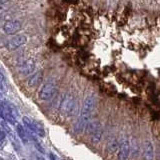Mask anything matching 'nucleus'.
<instances>
[{
    "instance_id": "obj_3",
    "label": "nucleus",
    "mask_w": 160,
    "mask_h": 160,
    "mask_svg": "<svg viewBox=\"0 0 160 160\" xmlns=\"http://www.w3.org/2000/svg\"><path fill=\"white\" fill-rule=\"evenodd\" d=\"M75 107H76V103L72 95L69 93L65 94L59 104V111L62 114L71 115L75 111Z\"/></svg>"
},
{
    "instance_id": "obj_6",
    "label": "nucleus",
    "mask_w": 160,
    "mask_h": 160,
    "mask_svg": "<svg viewBox=\"0 0 160 160\" xmlns=\"http://www.w3.org/2000/svg\"><path fill=\"white\" fill-rule=\"evenodd\" d=\"M130 154H131V143L127 137H123L118 149V158L120 160H125L130 156Z\"/></svg>"
},
{
    "instance_id": "obj_12",
    "label": "nucleus",
    "mask_w": 160,
    "mask_h": 160,
    "mask_svg": "<svg viewBox=\"0 0 160 160\" xmlns=\"http://www.w3.org/2000/svg\"><path fill=\"white\" fill-rule=\"evenodd\" d=\"M119 146H120V143L118 142V140L116 138L110 139L106 144V151L109 154H113L119 149Z\"/></svg>"
},
{
    "instance_id": "obj_10",
    "label": "nucleus",
    "mask_w": 160,
    "mask_h": 160,
    "mask_svg": "<svg viewBox=\"0 0 160 160\" xmlns=\"http://www.w3.org/2000/svg\"><path fill=\"white\" fill-rule=\"evenodd\" d=\"M154 146L150 140L146 139L143 142V157L145 159L151 160L154 158Z\"/></svg>"
},
{
    "instance_id": "obj_7",
    "label": "nucleus",
    "mask_w": 160,
    "mask_h": 160,
    "mask_svg": "<svg viewBox=\"0 0 160 160\" xmlns=\"http://www.w3.org/2000/svg\"><path fill=\"white\" fill-rule=\"evenodd\" d=\"M18 72L26 76V75L32 74V72L35 70V62L33 59H26L24 61H21L17 65Z\"/></svg>"
},
{
    "instance_id": "obj_14",
    "label": "nucleus",
    "mask_w": 160,
    "mask_h": 160,
    "mask_svg": "<svg viewBox=\"0 0 160 160\" xmlns=\"http://www.w3.org/2000/svg\"><path fill=\"white\" fill-rule=\"evenodd\" d=\"M34 123H35V134L38 135L39 137H44L45 136V131H44L43 126L37 121H34Z\"/></svg>"
},
{
    "instance_id": "obj_16",
    "label": "nucleus",
    "mask_w": 160,
    "mask_h": 160,
    "mask_svg": "<svg viewBox=\"0 0 160 160\" xmlns=\"http://www.w3.org/2000/svg\"><path fill=\"white\" fill-rule=\"evenodd\" d=\"M6 2H8V0H1V4H5Z\"/></svg>"
},
{
    "instance_id": "obj_1",
    "label": "nucleus",
    "mask_w": 160,
    "mask_h": 160,
    "mask_svg": "<svg viewBox=\"0 0 160 160\" xmlns=\"http://www.w3.org/2000/svg\"><path fill=\"white\" fill-rule=\"evenodd\" d=\"M95 106H96V97H95L94 94L89 95V96L85 98L84 102H83L81 113H80L77 121L74 125L75 133L79 134L85 130L88 122L91 120V115H92V112H93Z\"/></svg>"
},
{
    "instance_id": "obj_15",
    "label": "nucleus",
    "mask_w": 160,
    "mask_h": 160,
    "mask_svg": "<svg viewBox=\"0 0 160 160\" xmlns=\"http://www.w3.org/2000/svg\"><path fill=\"white\" fill-rule=\"evenodd\" d=\"M138 152H139V146H138V143L136 140H133V142L131 144V154L132 156H137L138 155Z\"/></svg>"
},
{
    "instance_id": "obj_13",
    "label": "nucleus",
    "mask_w": 160,
    "mask_h": 160,
    "mask_svg": "<svg viewBox=\"0 0 160 160\" xmlns=\"http://www.w3.org/2000/svg\"><path fill=\"white\" fill-rule=\"evenodd\" d=\"M16 132H17V135L19 136V138L21 139L24 143H27L28 142L29 133L24 129V127L22 126L21 124H17L16 125Z\"/></svg>"
},
{
    "instance_id": "obj_5",
    "label": "nucleus",
    "mask_w": 160,
    "mask_h": 160,
    "mask_svg": "<svg viewBox=\"0 0 160 160\" xmlns=\"http://www.w3.org/2000/svg\"><path fill=\"white\" fill-rule=\"evenodd\" d=\"M27 42V37L25 35H15V36L8 39L5 43V47L9 51L16 50L20 46H22Z\"/></svg>"
},
{
    "instance_id": "obj_9",
    "label": "nucleus",
    "mask_w": 160,
    "mask_h": 160,
    "mask_svg": "<svg viewBox=\"0 0 160 160\" xmlns=\"http://www.w3.org/2000/svg\"><path fill=\"white\" fill-rule=\"evenodd\" d=\"M1 117L3 120H5L6 122H9L10 124L15 125L16 124V116L14 115V113L11 111L8 103L2 102L1 104Z\"/></svg>"
},
{
    "instance_id": "obj_2",
    "label": "nucleus",
    "mask_w": 160,
    "mask_h": 160,
    "mask_svg": "<svg viewBox=\"0 0 160 160\" xmlns=\"http://www.w3.org/2000/svg\"><path fill=\"white\" fill-rule=\"evenodd\" d=\"M85 130L90 134V139H91V142L93 144H97L100 142L103 134V127L98 120H90Z\"/></svg>"
},
{
    "instance_id": "obj_11",
    "label": "nucleus",
    "mask_w": 160,
    "mask_h": 160,
    "mask_svg": "<svg viewBox=\"0 0 160 160\" xmlns=\"http://www.w3.org/2000/svg\"><path fill=\"white\" fill-rule=\"evenodd\" d=\"M43 80V74L41 71H37L33 73L31 76H30L27 80V83L30 87H36L38 85H40V83L42 82Z\"/></svg>"
},
{
    "instance_id": "obj_8",
    "label": "nucleus",
    "mask_w": 160,
    "mask_h": 160,
    "mask_svg": "<svg viewBox=\"0 0 160 160\" xmlns=\"http://www.w3.org/2000/svg\"><path fill=\"white\" fill-rule=\"evenodd\" d=\"M22 27V24L19 20H7L3 24V31L8 35L16 34Z\"/></svg>"
},
{
    "instance_id": "obj_4",
    "label": "nucleus",
    "mask_w": 160,
    "mask_h": 160,
    "mask_svg": "<svg viewBox=\"0 0 160 160\" xmlns=\"http://www.w3.org/2000/svg\"><path fill=\"white\" fill-rule=\"evenodd\" d=\"M55 92H56V85L50 81L43 84V86L39 91V97L40 99L46 101V100H50L54 97Z\"/></svg>"
}]
</instances>
